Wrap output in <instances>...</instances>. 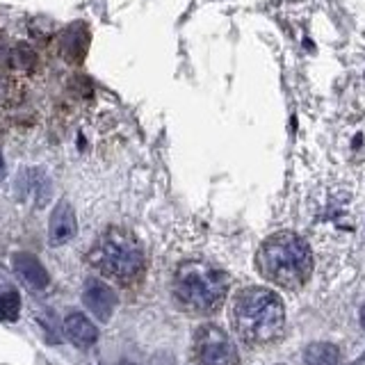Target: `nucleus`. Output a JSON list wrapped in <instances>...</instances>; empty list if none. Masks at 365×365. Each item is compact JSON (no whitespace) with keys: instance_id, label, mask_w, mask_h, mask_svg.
Wrapping results in <instances>:
<instances>
[{"instance_id":"nucleus-1","label":"nucleus","mask_w":365,"mask_h":365,"mask_svg":"<svg viewBox=\"0 0 365 365\" xmlns=\"http://www.w3.org/2000/svg\"><path fill=\"white\" fill-rule=\"evenodd\" d=\"M228 322L235 338L254 351L274 349L288 331L283 299L262 285H249L233 297Z\"/></svg>"},{"instance_id":"nucleus-2","label":"nucleus","mask_w":365,"mask_h":365,"mask_svg":"<svg viewBox=\"0 0 365 365\" xmlns=\"http://www.w3.org/2000/svg\"><path fill=\"white\" fill-rule=\"evenodd\" d=\"M228 274L208 260L180 262L171 279V297L182 313L208 317L222 311L228 297Z\"/></svg>"},{"instance_id":"nucleus-3","label":"nucleus","mask_w":365,"mask_h":365,"mask_svg":"<svg viewBox=\"0 0 365 365\" xmlns=\"http://www.w3.org/2000/svg\"><path fill=\"white\" fill-rule=\"evenodd\" d=\"M260 277L281 290H299L313 274V251L292 231L269 235L256 254Z\"/></svg>"},{"instance_id":"nucleus-4","label":"nucleus","mask_w":365,"mask_h":365,"mask_svg":"<svg viewBox=\"0 0 365 365\" xmlns=\"http://www.w3.org/2000/svg\"><path fill=\"white\" fill-rule=\"evenodd\" d=\"M89 265L103 279L117 283L121 288H133L146 274V254L140 237L133 231L121 226H110L91 247Z\"/></svg>"},{"instance_id":"nucleus-5","label":"nucleus","mask_w":365,"mask_h":365,"mask_svg":"<svg viewBox=\"0 0 365 365\" xmlns=\"http://www.w3.org/2000/svg\"><path fill=\"white\" fill-rule=\"evenodd\" d=\"M190 365H240V354L222 327L205 322L192 336Z\"/></svg>"},{"instance_id":"nucleus-6","label":"nucleus","mask_w":365,"mask_h":365,"mask_svg":"<svg viewBox=\"0 0 365 365\" xmlns=\"http://www.w3.org/2000/svg\"><path fill=\"white\" fill-rule=\"evenodd\" d=\"M83 302L94 313L101 322H108L114 313V306H117V294L110 288L108 283L91 279L85 285V292H83Z\"/></svg>"},{"instance_id":"nucleus-7","label":"nucleus","mask_w":365,"mask_h":365,"mask_svg":"<svg viewBox=\"0 0 365 365\" xmlns=\"http://www.w3.org/2000/svg\"><path fill=\"white\" fill-rule=\"evenodd\" d=\"M62 329H64L66 338L71 340L76 347L87 349V347H91V345H94V342L98 340V331H96V327L91 324V322H89V317L83 315V313H71V315H66Z\"/></svg>"},{"instance_id":"nucleus-8","label":"nucleus","mask_w":365,"mask_h":365,"mask_svg":"<svg viewBox=\"0 0 365 365\" xmlns=\"http://www.w3.org/2000/svg\"><path fill=\"white\" fill-rule=\"evenodd\" d=\"M76 215H73V208L68 205L66 201L57 203V208L53 210L51 215V242L53 245H66L68 240H71L76 235Z\"/></svg>"},{"instance_id":"nucleus-9","label":"nucleus","mask_w":365,"mask_h":365,"mask_svg":"<svg viewBox=\"0 0 365 365\" xmlns=\"http://www.w3.org/2000/svg\"><path fill=\"white\" fill-rule=\"evenodd\" d=\"M87 43H89V34L85 32V28L83 26H80V28L73 26V28H68L62 34V39H60V55L64 57L66 62L78 64L85 57V53H87Z\"/></svg>"},{"instance_id":"nucleus-10","label":"nucleus","mask_w":365,"mask_h":365,"mask_svg":"<svg viewBox=\"0 0 365 365\" xmlns=\"http://www.w3.org/2000/svg\"><path fill=\"white\" fill-rule=\"evenodd\" d=\"M14 267L21 274V279L26 281V283H30L32 288L41 290V288H46V285H48V274H46L43 265L34 256H30V254H19L14 258Z\"/></svg>"},{"instance_id":"nucleus-11","label":"nucleus","mask_w":365,"mask_h":365,"mask_svg":"<svg viewBox=\"0 0 365 365\" xmlns=\"http://www.w3.org/2000/svg\"><path fill=\"white\" fill-rule=\"evenodd\" d=\"M304 363L306 365H340L342 356L336 345L331 342H313L304 351Z\"/></svg>"},{"instance_id":"nucleus-12","label":"nucleus","mask_w":365,"mask_h":365,"mask_svg":"<svg viewBox=\"0 0 365 365\" xmlns=\"http://www.w3.org/2000/svg\"><path fill=\"white\" fill-rule=\"evenodd\" d=\"M21 311V299L19 292L9 290L5 294H0V322H14Z\"/></svg>"},{"instance_id":"nucleus-13","label":"nucleus","mask_w":365,"mask_h":365,"mask_svg":"<svg viewBox=\"0 0 365 365\" xmlns=\"http://www.w3.org/2000/svg\"><path fill=\"white\" fill-rule=\"evenodd\" d=\"M16 98V80H11L5 68L0 66V103H14Z\"/></svg>"},{"instance_id":"nucleus-14","label":"nucleus","mask_w":365,"mask_h":365,"mask_svg":"<svg viewBox=\"0 0 365 365\" xmlns=\"http://www.w3.org/2000/svg\"><path fill=\"white\" fill-rule=\"evenodd\" d=\"M5 176V163H3V158H0V180H3Z\"/></svg>"},{"instance_id":"nucleus-15","label":"nucleus","mask_w":365,"mask_h":365,"mask_svg":"<svg viewBox=\"0 0 365 365\" xmlns=\"http://www.w3.org/2000/svg\"><path fill=\"white\" fill-rule=\"evenodd\" d=\"M361 324H363V329H365V304H363V308H361Z\"/></svg>"}]
</instances>
